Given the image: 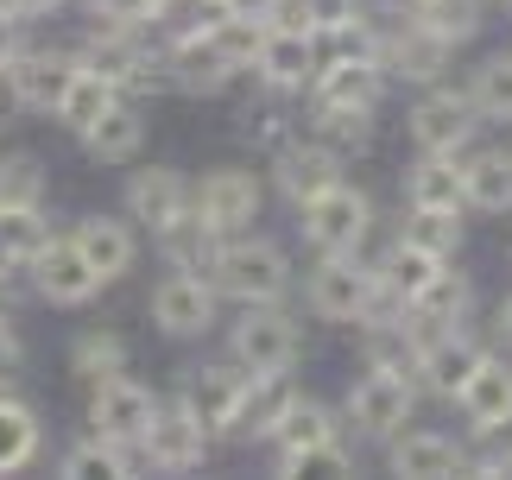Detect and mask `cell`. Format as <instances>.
Here are the masks:
<instances>
[{"label": "cell", "instance_id": "38", "mask_svg": "<svg viewBox=\"0 0 512 480\" xmlns=\"http://www.w3.org/2000/svg\"><path fill=\"white\" fill-rule=\"evenodd\" d=\"M114 102H121V95H114V83H102V76H95V70H83V64H76V76H70V89L57 95L51 120H57V127H64V133H83L89 120H102V114H108Z\"/></svg>", "mask_w": 512, "mask_h": 480}, {"label": "cell", "instance_id": "26", "mask_svg": "<svg viewBox=\"0 0 512 480\" xmlns=\"http://www.w3.org/2000/svg\"><path fill=\"white\" fill-rule=\"evenodd\" d=\"M386 89L392 83H386L380 57H336V64H323L317 76H310L304 102H336V108H373V114H380Z\"/></svg>", "mask_w": 512, "mask_h": 480}, {"label": "cell", "instance_id": "28", "mask_svg": "<svg viewBox=\"0 0 512 480\" xmlns=\"http://www.w3.org/2000/svg\"><path fill=\"white\" fill-rule=\"evenodd\" d=\"M399 196L405 209H456L468 215V196H462V158L449 152H418L399 177Z\"/></svg>", "mask_w": 512, "mask_h": 480}, {"label": "cell", "instance_id": "36", "mask_svg": "<svg viewBox=\"0 0 512 480\" xmlns=\"http://www.w3.org/2000/svg\"><path fill=\"white\" fill-rule=\"evenodd\" d=\"M468 102H475L481 127H512V51H487L475 70H468Z\"/></svg>", "mask_w": 512, "mask_h": 480}, {"label": "cell", "instance_id": "39", "mask_svg": "<svg viewBox=\"0 0 512 480\" xmlns=\"http://www.w3.org/2000/svg\"><path fill=\"white\" fill-rule=\"evenodd\" d=\"M152 247H159L165 266H184V272H209L215 247H222V234H215L203 215H184V222H171L165 234H152Z\"/></svg>", "mask_w": 512, "mask_h": 480}, {"label": "cell", "instance_id": "55", "mask_svg": "<svg viewBox=\"0 0 512 480\" xmlns=\"http://www.w3.org/2000/svg\"><path fill=\"white\" fill-rule=\"evenodd\" d=\"M500 7H506V13H512V0H500Z\"/></svg>", "mask_w": 512, "mask_h": 480}, {"label": "cell", "instance_id": "31", "mask_svg": "<svg viewBox=\"0 0 512 480\" xmlns=\"http://www.w3.org/2000/svg\"><path fill=\"white\" fill-rule=\"evenodd\" d=\"M298 133H304V95H272V89H260V102L241 108V139L260 158H272L285 139H298Z\"/></svg>", "mask_w": 512, "mask_h": 480}, {"label": "cell", "instance_id": "41", "mask_svg": "<svg viewBox=\"0 0 512 480\" xmlns=\"http://www.w3.org/2000/svg\"><path fill=\"white\" fill-rule=\"evenodd\" d=\"M411 19H418V26H430L437 38H449V45L462 51V45H475L481 26H487V0H424Z\"/></svg>", "mask_w": 512, "mask_h": 480}, {"label": "cell", "instance_id": "18", "mask_svg": "<svg viewBox=\"0 0 512 480\" xmlns=\"http://www.w3.org/2000/svg\"><path fill=\"white\" fill-rule=\"evenodd\" d=\"M121 215L140 234H165L171 222L190 215V177L177 165H140V158H133L127 190H121Z\"/></svg>", "mask_w": 512, "mask_h": 480}, {"label": "cell", "instance_id": "5", "mask_svg": "<svg viewBox=\"0 0 512 480\" xmlns=\"http://www.w3.org/2000/svg\"><path fill=\"white\" fill-rule=\"evenodd\" d=\"M373 196L354 184V177H336L329 190H317L310 203H298V240L310 253H367L373 247Z\"/></svg>", "mask_w": 512, "mask_h": 480}, {"label": "cell", "instance_id": "21", "mask_svg": "<svg viewBox=\"0 0 512 480\" xmlns=\"http://www.w3.org/2000/svg\"><path fill=\"white\" fill-rule=\"evenodd\" d=\"M76 76V51L70 45H19V57L7 64V83H13V108L19 114H51L57 95L70 89Z\"/></svg>", "mask_w": 512, "mask_h": 480}, {"label": "cell", "instance_id": "40", "mask_svg": "<svg viewBox=\"0 0 512 480\" xmlns=\"http://www.w3.org/2000/svg\"><path fill=\"white\" fill-rule=\"evenodd\" d=\"M70 373L83 379V386H95V379H108V373H127V342H121V329H76V342H70Z\"/></svg>", "mask_w": 512, "mask_h": 480}, {"label": "cell", "instance_id": "1", "mask_svg": "<svg viewBox=\"0 0 512 480\" xmlns=\"http://www.w3.org/2000/svg\"><path fill=\"white\" fill-rule=\"evenodd\" d=\"M209 285L222 291V304H234V310H247V304H291V291H298V266H291V253L272 234L247 228V234H228L222 247H215Z\"/></svg>", "mask_w": 512, "mask_h": 480}, {"label": "cell", "instance_id": "27", "mask_svg": "<svg viewBox=\"0 0 512 480\" xmlns=\"http://www.w3.org/2000/svg\"><path fill=\"white\" fill-rule=\"evenodd\" d=\"M76 146H83L95 165H133V158L146 152V102H114L102 120H89L83 133H76Z\"/></svg>", "mask_w": 512, "mask_h": 480}, {"label": "cell", "instance_id": "29", "mask_svg": "<svg viewBox=\"0 0 512 480\" xmlns=\"http://www.w3.org/2000/svg\"><path fill=\"white\" fill-rule=\"evenodd\" d=\"M462 196L475 215H512V146H468L462 152Z\"/></svg>", "mask_w": 512, "mask_h": 480}, {"label": "cell", "instance_id": "32", "mask_svg": "<svg viewBox=\"0 0 512 480\" xmlns=\"http://www.w3.org/2000/svg\"><path fill=\"white\" fill-rule=\"evenodd\" d=\"M298 398H304V386L291 373H253V392H247V411H241V443H260L266 449Z\"/></svg>", "mask_w": 512, "mask_h": 480}, {"label": "cell", "instance_id": "42", "mask_svg": "<svg viewBox=\"0 0 512 480\" xmlns=\"http://www.w3.org/2000/svg\"><path fill=\"white\" fill-rule=\"evenodd\" d=\"M399 234L418 240V247H430V253H443V259H456L462 240H468V222H462L456 209H405L399 215Z\"/></svg>", "mask_w": 512, "mask_h": 480}, {"label": "cell", "instance_id": "51", "mask_svg": "<svg viewBox=\"0 0 512 480\" xmlns=\"http://www.w3.org/2000/svg\"><path fill=\"white\" fill-rule=\"evenodd\" d=\"M279 0H222V13H241V19H272Z\"/></svg>", "mask_w": 512, "mask_h": 480}, {"label": "cell", "instance_id": "4", "mask_svg": "<svg viewBox=\"0 0 512 480\" xmlns=\"http://www.w3.org/2000/svg\"><path fill=\"white\" fill-rule=\"evenodd\" d=\"M298 291L317 323L354 329L373 310V297H380V272H373L367 253H310V266L298 272Z\"/></svg>", "mask_w": 512, "mask_h": 480}, {"label": "cell", "instance_id": "37", "mask_svg": "<svg viewBox=\"0 0 512 480\" xmlns=\"http://www.w3.org/2000/svg\"><path fill=\"white\" fill-rule=\"evenodd\" d=\"M373 108H336V102H304V127L323 139V146H336L342 158H354V152H367L373 146Z\"/></svg>", "mask_w": 512, "mask_h": 480}, {"label": "cell", "instance_id": "46", "mask_svg": "<svg viewBox=\"0 0 512 480\" xmlns=\"http://www.w3.org/2000/svg\"><path fill=\"white\" fill-rule=\"evenodd\" d=\"M83 7V19H95V26H152V7L159 0H76Z\"/></svg>", "mask_w": 512, "mask_h": 480}, {"label": "cell", "instance_id": "9", "mask_svg": "<svg viewBox=\"0 0 512 480\" xmlns=\"http://www.w3.org/2000/svg\"><path fill=\"white\" fill-rule=\"evenodd\" d=\"M266 171H253V165H209L203 177H190V215H203V222L215 234H247L253 222L266 215Z\"/></svg>", "mask_w": 512, "mask_h": 480}, {"label": "cell", "instance_id": "52", "mask_svg": "<svg viewBox=\"0 0 512 480\" xmlns=\"http://www.w3.org/2000/svg\"><path fill=\"white\" fill-rule=\"evenodd\" d=\"M367 7H373V13H380V19H405V13H418V7H424V0H367Z\"/></svg>", "mask_w": 512, "mask_h": 480}, {"label": "cell", "instance_id": "33", "mask_svg": "<svg viewBox=\"0 0 512 480\" xmlns=\"http://www.w3.org/2000/svg\"><path fill=\"white\" fill-rule=\"evenodd\" d=\"M45 449V417L32 398H19L13 386H0V474H19L38 462Z\"/></svg>", "mask_w": 512, "mask_h": 480}, {"label": "cell", "instance_id": "14", "mask_svg": "<svg viewBox=\"0 0 512 480\" xmlns=\"http://www.w3.org/2000/svg\"><path fill=\"white\" fill-rule=\"evenodd\" d=\"M26 291L38 297V304H51V310H83L108 285L95 278V266L83 259V247H76L70 234H51L45 247L32 253V266H26Z\"/></svg>", "mask_w": 512, "mask_h": 480}, {"label": "cell", "instance_id": "49", "mask_svg": "<svg viewBox=\"0 0 512 480\" xmlns=\"http://www.w3.org/2000/svg\"><path fill=\"white\" fill-rule=\"evenodd\" d=\"M0 7H13L26 26H38V19H51V13H64L70 0H0Z\"/></svg>", "mask_w": 512, "mask_h": 480}, {"label": "cell", "instance_id": "30", "mask_svg": "<svg viewBox=\"0 0 512 480\" xmlns=\"http://www.w3.org/2000/svg\"><path fill=\"white\" fill-rule=\"evenodd\" d=\"M336 436H348V430H342V411L304 392L298 405H291V417L279 424V436L266 443V462H272V474H279L291 455H304V449H317V443H336Z\"/></svg>", "mask_w": 512, "mask_h": 480}, {"label": "cell", "instance_id": "53", "mask_svg": "<svg viewBox=\"0 0 512 480\" xmlns=\"http://www.w3.org/2000/svg\"><path fill=\"white\" fill-rule=\"evenodd\" d=\"M19 285H26V272H0V310H19Z\"/></svg>", "mask_w": 512, "mask_h": 480}, {"label": "cell", "instance_id": "6", "mask_svg": "<svg viewBox=\"0 0 512 480\" xmlns=\"http://www.w3.org/2000/svg\"><path fill=\"white\" fill-rule=\"evenodd\" d=\"M222 354L247 373H291L304 360V323L291 316V304H247L234 310Z\"/></svg>", "mask_w": 512, "mask_h": 480}, {"label": "cell", "instance_id": "7", "mask_svg": "<svg viewBox=\"0 0 512 480\" xmlns=\"http://www.w3.org/2000/svg\"><path fill=\"white\" fill-rule=\"evenodd\" d=\"M146 316L165 342H209L222 329V291L209 285V272H184V266H165L152 278V297H146Z\"/></svg>", "mask_w": 512, "mask_h": 480}, {"label": "cell", "instance_id": "44", "mask_svg": "<svg viewBox=\"0 0 512 480\" xmlns=\"http://www.w3.org/2000/svg\"><path fill=\"white\" fill-rule=\"evenodd\" d=\"M0 203H51V171L38 152H0Z\"/></svg>", "mask_w": 512, "mask_h": 480}, {"label": "cell", "instance_id": "43", "mask_svg": "<svg viewBox=\"0 0 512 480\" xmlns=\"http://www.w3.org/2000/svg\"><path fill=\"white\" fill-rule=\"evenodd\" d=\"M215 0H159V7H152V38H159V45H184V38H203L209 26H215Z\"/></svg>", "mask_w": 512, "mask_h": 480}, {"label": "cell", "instance_id": "22", "mask_svg": "<svg viewBox=\"0 0 512 480\" xmlns=\"http://www.w3.org/2000/svg\"><path fill=\"white\" fill-rule=\"evenodd\" d=\"M253 89H272V95H304L310 76H317V38L310 32H285V26H266L260 45H253Z\"/></svg>", "mask_w": 512, "mask_h": 480}, {"label": "cell", "instance_id": "13", "mask_svg": "<svg viewBox=\"0 0 512 480\" xmlns=\"http://www.w3.org/2000/svg\"><path fill=\"white\" fill-rule=\"evenodd\" d=\"M83 392H89L83 424L95 436H108V443L140 449V436L152 430V411H159V392H152L140 373H108V379H95V386H83Z\"/></svg>", "mask_w": 512, "mask_h": 480}, {"label": "cell", "instance_id": "2", "mask_svg": "<svg viewBox=\"0 0 512 480\" xmlns=\"http://www.w3.org/2000/svg\"><path fill=\"white\" fill-rule=\"evenodd\" d=\"M76 64L95 70L102 83H114V95H127V102H146V95H165L171 76H165V45L140 26H83L76 38Z\"/></svg>", "mask_w": 512, "mask_h": 480}, {"label": "cell", "instance_id": "20", "mask_svg": "<svg viewBox=\"0 0 512 480\" xmlns=\"http://www.w3.org/2000/svg\"><path fill=\"white\" fill-rule=\"evenodd\" d=\"M487 360V342L475 329H456V335H437V342H424L418 360H411V379H418V398H437V405H456V392L468 386V373H475Z\"/></svg>", "mask_w": 512, "mask_h": 480}, {"label": "cell", "instance_id": "12", "mask_svg": "<svg viewBox=\"0 0 512 480\" xmlns=\"http://www.w3.org/2000/svg\"><path fill=\"white\" fill-rule=\"evenodd\" d=\"M380 70L386 83H411V89H430L443 83L449 70H456V45L449 38H437L430 26H418V19H380Z\"/></svg>", "mask_w": 512, "mask_h": 480}, {"label": "cell", "instance_id": "50", "mask_svg": "<svg viewBox=\"0 0 512 480\" xmlns=\"http://www.w3.org/2000/svg\"><path fill=\"white\" fill-rule=\"evenodd\" d=\"M494 348H500V354H512V291L494 304Z\"/></svg>", "mask_w": 512, "mask_h": 480}, {"label": "cell", "instance_id": "45", "mask_svg": "<svg viewBox=\"0 0 512 480\" xmlns=\"http://www.w3.org/2000/svg\"><path fill=\"white\" fill-rule=\"evenodd\" d=\"M279 474H354V436H336V443H317V449L291 455Z\"/></svg>", "mask_w": 512, "mask_h": 480}, {"label": "cell", "instance_id": "56", "mask_svg": "<svg viewBox=\"0 0 512 480\" xmlns=\"http://www.w3.org/2000/svg\"><path fill=\"white\" fill-rule=\"evenodd\" d=\"M215 7H222V0H215Z\"/></svg>", "mask_w": 512, "mask_h": 480}, {"label": "cell", "instance_id": "3", "mask_svg": "<svg viewBox=\"0 0 512 480\" xmlns=\"http://www.w3.org/2000/svg\"><path fill=\"white\" fill-rule=\"evenodd\" d=\"M342 430L354 443H373L380 449L386 436H399L411 417H418V379L399 373V367H361L342 392Z\"/></svg>", "mask_w": 512, "mask_h": 480}, {"label": "cell", "instance_id": "48", "mask_svg": "<svg viewBox=\"0 0 512 480\" xmlns=\"http://www.w3.org/2000/svg\"><path fill=\"white\" fill-rule=\"evenodd\" d=\"M19 45H26V19H19L13 7H0V70L19 57Z\"/></svg>", "mask_w": 512, "mask_h": 480}, {"label": "cell", "instance_id": "16", "mask_svg": "<svg viewBox=\"0 0 512 480\" xmlns=\"http://www.w3.org/2000/svg\"><path fill=\"white\" fill-rule=\"evenodd\" d=\"M386 455V474H405V480H449V474H468V443L462 430H437V424H411L399 436L380 443Z\"/></svg>", "mask_w": 512, "mask_h": 480}, {"label": "cell", "instance_id": "34", "mask_svg": "<svg viewBox=\"0 0 512 480\" xmlns=\"http://www.w3.org/2000/svg\"><path fill=\"white\" fill-rule=\"evenodd\" d=\"M57 474H70V480H89V474H102V480H127V474H146V462H140V449L108 443V436L83 430L76 443H64V455H57Z\"/></svg>", "mask_w": 512, "mask_h": 480}, {"label": "cell", "instance_id": "8", "mask_svg": "<svg viewBox=\"0 0 512 480\" xmlns=\"http://www.w3.org/2000/svg\"><path fill=\"white\" fill-rule=\"evenodd\" d=\"M405 139H411V152H449V158H462L468 146L481 139V114L475 102H468V89L462 83H430L411 95V108H405Z\"/></svg>", "mask_w": 512, "mask_h": 480}, {"label": "cell", "instance_id": "10", "mask_svg": "<svg viewBox=\"0 0 512 480\" xmlns=\"http://www.w3.org/2000/svg\"><path fill=\"white\" fill-rule=\"evenodd\" d=\"M247 392H253V373L234 367V360H190L177 373V398L209 424L215 443H241V411H247Z\"/></svg>", "mask_w": 512, "mask_h": 480}, {"label": "cell", "instance_id": "54", "mask_svg": "<svg viewBox=\"0 0 512 480\" xmlns=\"http://www.w3.org/2000/svg\"><path fill=\"white\" fill-rule=\"evenodd\" d=\"M7 114H19V108H13V83H7V70H0V120H7Z\"/></svg>", "mask_w": 512, "mask_h": 480}, {"label": "cell", "instance_id": "11", "mask_svg": "<svg viewBox=\"0 0 512 480\" xmlns=\"http://www.w3.org/2000/svg\"><path fill=\"white\" fill-rule=\"evenodd\" d=\"M215 455L209 424L196 417L177 392H159V411H152V430L140 436V462L146 474H196Z\"/></svg>", "mask_w": 512, "mask_h": 480}, {"label": "cell", "instance_id": "25", "mask_svg": "<svg viewBox=\"0 0 512 480\" xmlns=\"http://www.w3.org/2000/svg\"><path fill=\"white\" fill-rule=\"evenodd\" d=\"M449 266L443 253H430L418 247V240H405V234H392L380 253H373V272H380V297L373 304H386V310H405L418 291H430V278H437Z\"/></svg>", "mask_w": 512, "mask_h": 480}, {"label": "cell", "instance_id": "35", "mask_svg": "<svg viewBox=\"0 0 512 480\" xmlns=\"http://www.w3.org/2000/svg\"><path fill=\"white\" fill-rule=\"evenodd\" d=\"M57 228H51V209L45 203H0V272H26L32 253L45 247Z\"/></svg>", "mask_w": 512, "mask_h": 480}, {"label": "cell", "instance_id": "24", "mask_svg": "<svg viewBox=\"0 0 512 480\" xmlns=\"http://www.w3.org/2000/svg\"><path fill=\"white\" fill-rule=\"evenodd\" d=\"M70 240L83 247V259L95 266V278H102V285H121V278H127L133 266H140V228H133L127 215L89 209V215H76Z\"/></svg>", "mask_w": 512, "mask_h": 480}, {"label": "cell", "instance_id": "15", "mask_svg": "<svg viewBox=\"0 0 512 480\" xmlns=\"http://www.w3.org/2000/svg\"><path fill=\"white\" fill-rule=\"evenodd\" d=\"M456 424H462V443H487V436H506L512 430V354L487 348V360L468 373V386L456 392Z\"/></svg>", "mask_w": 512, "mask_h": 480}, {"label": "cell", "instance_id": "23", "mask_svg": "<svg viewBox=\"0 0 512 480\" xmlns=\"http://www.w3.org/2000/svg\"><path fill=\"white\" fill-rule=\"evenodd\" d=\"M468 310H475V278L456 272V259H449V266L430 278V291H418L405 304V323H411V335H418V348H424V342H437V335L468 329Z\"/></svg>", "mask_w": 512, "mask_h": 480}, {"label": "cell", "instance_id": "17", "mask_svg": "<svg viewBox=\"0 0 512 480\" xmlns=\"http://www.w3.org/2000/svg\"><path fill=\"white\" fill-rule=\"evenodd\" d=\"M336 177H348V158H342L336 146H323V139L310 133V127H304L298 139H285V146L266 158V184L279 190L291 209H298V203H310L317 190H329Z\"/></svg>", "mask_w": 512, "mask_h": 480}, {"label": "cell", "instance_id": "47", "mask_svg": "<svg viewBox=\"0 0 512 480\" xmlns=\"http://www.w3.org/2000/svg\"><path fill=\"white\" fill-rule=\"evenodd\" d=\"M19 360H26V342H19V310H0V386L19 373Z\"/></svg>", "mask_w": 512, "mask_h": 480}, {"label": "cell", "instance_id": "19", "mask_svg": "<svg viewBox=\"0 0 512 480\" xmlns=\"http://www.w3.org/2000/svg\"><path fill=\"white\" fill-rule=\"evenodd\" d=\"M165 76H171L177 95H190V102H222L247 70L222 51V38L203 32V38H184V45H165Z\"/></svg>", "mask_w": 512, "mask_h": 480}]
</instances>
